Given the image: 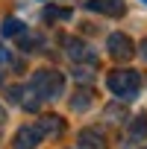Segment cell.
<instances>
[{
	"instance_id": "cell-1",
	"label": "cell",
	"mask_w": 147,
	"mask_h": 149,
	"mask_svg": "<svg viewBox=\"0 0 147 149\" xmlns=\"http://www.w3.org/2000/svg\"><path fill=\"white\" fill-rule=\"evenodd\" d=\"M30 88L41 97V102L44 100H59L62 91H65V76H62L59 70H53V67H41V70L33 73Z\"/></svg>"
},
{
	"instance_id": "cell-2",
	"label": "cell",
	"mask_w": 147,
	"mask_h": 149,
	"mask_svg": "<svg viewBox=\"0 0 147 149\" xmlns=\"http://www.w3.org/2000/svg\"><path fill=\"white\" fill-rule=\"evenodd\" d=\"M106 85H109V91L118 97V100H124V102H129V100H135L138 97V85H141V76L135 70H129V67H115L112 73H109V79H106Z\"/></svg>"
},
{
	"instance_id": "cell-3",
	"label": "cell",
	"mask_w": 147,
	"mask_h": 149,
	"mask_svg": "<svg viewBox=\"0 0 147 149\" xmlns=\"http://www.w3.org/2000/svg\"><path fill=\"white\" fill-rule=\"evenodd\" d=\"M106 50H109V56H112L115 61H129V58L135 56L132 38H129V35H124V32H112V35H109V41H106Z\"/></svg>"
},
{
	"instance_id": "cell-4",
	"label": "cell",
	"mask_w": 147,
	"mask_h": 149,
	"mask_svg": "<svg viewBox=\"0 0 147 149\" xmlns=\"http://www.w3.org/2000/svg\"><path fill=\"white\" fill-rule=\"evenodd\" d=\"M62 44H65V56H68L74 64H77V61H97V56H94L80 38H65Z\"/></svg>"
},
{
	"instance_id": "cell-5",
	"label": "cell",
	"mask_w": 147,
	"mask_h": 149,
	"mask_svg": "<svg viewBox=\"0 0 147 149\" xmlns=\"http://www.w3.org/2000/svg\"><path fill=\"white\" fill-rule=\"evenodd\" d=\"M41 140H44V137H41L38 126H21V129L15 132V149H35Z\"/></svg>"
},
{
	"instance_id": "cell-6",
	"label": "cell",
	"mask_w": 147,
	"mask_h": 149,
	"mask_svg": "<svg viewBox=\"0 0 147 149\" xmlns=\"http://www.w3.org/2000/svg\"><path fill=\"white\" fill-rule=\"evenodd\" d=\"M35 126H38L41 137H62V132H65V120L59 114H44Z\"/></svg>"
},
{
	"instance_id": "cell-7",
	"label": "cell",
	"mask_w": 147,
	"mask_h": 149,
	"mask_svg": "<svg viewBox=\"0 0 147 149\" xmlns=\"http://www.w3.org/2000/svg\"><path fill=\"white\" fill-rule=\"evenodd\" d=\"M88 9H94L100 15H109V18H121L127 12V3L124 0H88Z\"/></svg>"
},
{
	"instance_id": "cell-8",
	"label": "cell",
	"mask_w": 147,
	"mask_h": 149,
	"mask_svg": "<svg viewBox=\"0 0 147 149\" xmlns=\"http://www.w3.org/2000/svg\"><path fill=\"white\" fill-rule=\"evenodd\" d=\"M77 143H80V149H106V137L97 129H83L77 134Z\"/></svg>"
},
{
	"instance_id": "cell-9",
	"label": "cell",
	"mask_w": 147,
	"mask_h": 149,
	"mask_svg": "<svg viewBox=\"0 0 147 149\" xmlns=\"http://www.w3.org/2000/svg\"><path fill=\"white\" fill-rule=\"evenodd\" d=\"M103 120L106 123H112V126H121V123H127L129 120V114H127V105L118 100V102H109L106 108H103Z\"/></svg>"
},
{
	"instance_id": "cell-10",
	"label": "cell",
	"mask_w": 147,
	"mask_h": 149,
	"mask_svg": "<svg viewBox=\"0 0 147 149\" xmlns=\"http://www.w3.org/2000/svg\"><path fill=\"white\" fill-rule=\"evenodd\" d=\"M94 70H97V61H77V64H74V79L88 85L94 79Z\"/></svg>"
},
{
	"instance_id": "cell-11",
	"label": "cell",
	"mask_w": 147,
	"mask_h": 149,
	"mask_svg": "<svg viewBox=\"0 0 147 149\" xmlns=\"http://www.w3.org/2000/svg\"><path fill=\"white\" fill-rule=\"evenodd\" d=\"M147 137V114H138L129 120V140H144Z\"/></svg>"
},
{
	"instance_id": "cell-12",
	"label": "cell",
	"mask_w": 147,
	"mask_h": 149,
	"mask_svg": "<svg viewBox=\"0 0 147 149\" xmlns=\"http://www.w3.org/2000/svg\"><path fill=\"white\" fill-rule=\"evenodd\" d=\"M88 105H91V91L88 88H83V91H77L71 97V111H88Z\"/></svg>"
},
{
	"instance_id": "cell-13",
	"label": "cell",
	"mask_w": 147,
	"mask_h": 149,
	"mask_svg": "<svg viewBox=\"0 0 147 149\" xmlns=\"http://www.w3.org/2000/svg\"><path fill=\"white\" fill-rule=\"evenodd\" d=\"M0 29H3V35H18V32H24V24L18 18H6Z\"/></svg>"
},
{
	"instance_id": "cell-14",
	"label": "cell",
	"mask_w": 147,
	"mask_h": 149,
	"mask_svg": "<svg viewBox=\"0 0 147 149\" xmlns=\"http://www.w3.org/2000/svg\"><path fill=\"white\" fill-rule=\"evenodd\" d=\"M44 18H47V21H65V18H71V12H68V9L47 6V9H44Z\"/></svg>"
},
{
	"instance_id": "cell-15",
	"label": "cell",
	"mask_w": 147,
	"mask_h": 149,
	"mask_svg": "<svg viewBox=\"0 0 147 149\" xmlns=\"http://www.w3.org/2000/svg\"><path fill=\"white\" fill-rule=\"evenodd\" d=\"M6 94H9V102H21V94H24V88H21V85H12Z\"/></svg>"
},
{
	"instance_id": "cell-16",
	"label": "cell",
	"mask_w": 147,
	"mask_h": 149,
	"mask_svg": "<svg viewBox=\"0 0 147 149\" xmlns=\"http://www.w3.org/2000/svg\"><path fill=\"white\" fill-rule=\"evenodd\" d=\"M138 53H141V58H144V61H147V38H144V41H141V44H138Z\"/></svg>"
},
{
	"instance_id": "cell-17",
	"label": "cell",
	"mask_w": 147,
	"mask_h": 149,
	"mask_svg": "<svg viewBox=\"0 0 147 149\" xmlns=\"http://www.w3.org/2000/svg\"><path fill=\"white\" fill-rule=\"evenodd\" d=\"M6 61H9V53H6V47H3V44H0V64H6Z\"/></svg>"
},
{
	"instance_id": "cell-18",
	"label": "cell",
	"mask_w": 147,
	"mask_h": 149,
	"mask_svg": "<svg viewBox=\"0 0 147 149\" xmlns=\"http://www.w3.org/2000/svg\"><path fill=\"white\" fill-rule=\"evenodd\" d=\"M0 123H6V111H3V105H0Z\"/></svg>"
},
{
	"instance_id": "cell-19",
	"label": "cell",
	"mask_w": 147,
	"mask_h": 149,
	"mask_svg": "<svg viewBox=\"0 0 147 149\" xmlns=\"http://www.w3.org/2000/svg\"><path fill=\"white\" fill-rule=\"evenodd\" d=\"M0 88H3V73H0Z\"/></svg>"
},
{
	"instance_id": "cell-20",
	"label": "cell",
	"mask_w": 147,
	"mask_h": 149,
	"mask_svg": "<svg viewBox=\"0 0 147 149\" xmlns=\"http://www.w3.org/2000/svg\"><path fill=\"white\" fill-rule=\"evenodd\" d=\"M144 149H147V146H144Z\"/></svg>"
}]
</instances>
